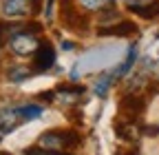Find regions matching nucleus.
Returning <instances> with one entry per match:
<instances>
[{
  "mask_svg": "<svg viewBox=\"0 0 159 155\" xmlns=\"http://www.w3.org/2000/svg\"><path fill=\"white\" fill-rule=\"evenodd\" d=\"M80 144V135L75 131H47L40 138V146L49 151H62Z\"/></svg>",
  "mask_w": 159,
  "mask_h": 155,
  "instance_id": "1",
  "label": "nucleus"
},
{
  "mask_svg": "<svg viewBox=\"0 0 159 155\" xmlns=\"http://www.w3.org/2000/svg\"><path fill=\"white\" fill-rule=\"evenodd\" d=\"M9 47L16 55H31L38 51L40 42H38V38L31 35V33H25V31H18L11 40H9Z\"/></svg>",
  "mask_w": 159,
  "mask_h": 155,
  "instance_id": "2",
  "label": "nucleus"
},
{
  "mask_svg": "<svg viewBox=\"0 0 159 155\" xmlns=\"http://www.w3.org/2000/svg\"><path fill=\"white\" fill-rule=\"evenodd\" d=\"M119 111H122V115H126V120L133 122L146 111V102H144V98H139V95H126V98H122V102H119Z\"/></svg>",
  "mask_w": 159,
  "mask_h": 155,
  "instance_id": "3",
  "label": "nucleus"
},
{
  "mask_svg": "<svg viewBox=\"0 0 159 155\" xmlns=\"http://www.w3.org/2000/svg\"><path fill=\"white\" fill-rule=\"evenodd\" d=\"M2 11L7 18H25L31 13V0H5Z\"/></svg>",
  "mask_w": 159,
  "mask_h": 155,
  "instance_id": "4",
  "label": "nucleus"
},
{
  "mask_svg": "<svg viewBox=\"0 0 159 155\" xmlns=\"http://www.w3.org/2000/svg\"><path fill=\"white\" fill-rule=\"evenodd\" d=\"M53 64H55V49H53L49 42L40 45L38 51H35V67H38L40 71H44V69H49V67H53Z\"/></svg>",
  "mask_w": 159,
  "mask_h": 155,
  "instance_id": "5",
  "label": "nucleus"
},
{
  "mask_svg": "<svg viewBox=\"0 0 159 155\" xmlns=\"http://www.w3.org/2000/svg\"><path fill=\"white\" fill-rule=\"evenodd\" d=\"M133 33H137V25L130 22V20H122L117 25H108V27H104L102 31H99V35H119V38L133 35Z\"/></svg>",
  "mask_w": 159,
  "mask_h": 155,
  "instance_id": "6",
  "label": "nucleus"
},
{
  "mask_svg": "<svg viewBox=\"0 0 159 155\" xmlns=\"http://www.w3.org/2000/svg\"><path fill=\"white\" fill-rule=\"evenodd\" d=\"M20 122V115L16 113V109H5L0 111V135H7L11 133Z\"/></svg>",
  "mask_w": 159,
  "mask_h": 155,
  "instance_id": "7",
  "label": "nucleus"
},
{
  "mask_svg": "<svg viewBox=\"0 0 159 155\" xmlns=\"http://www.w3.org/2000/svg\"><path fill=\"white\" fill-rule=\"evenodd\" d=\"M133 13L146 18V20H152V18L159 16V0H152L150 5H128Z\"/></svg>",
  "mask_w": 159,
  "mask_h": 155,
  "instance_id": "8",
  "label": "nucleus"
},
{
  "mask_svg": "<svg viewBox=\"0 0 159 155\" xmlns=\"http://www.w3.org/2000/svg\"><path fill=\"white\" fill-rule=\"evenodd\" d=\"M115 131H117V135L122 140H130V142H135L137 138H139V129L137 126H133V122L130 120H122V122H117L115 124Z\"/></svg>",
  "mask_w": 159,
  "mask_h": 155,
  "instance_id": "9",
  "label": "nucleus"
},
{
  "mask_svg": "<svg viewBox=\"0 0 159 155\" xmlns=\"http://www.w3.org/2000/svg\"><path fill=\"white\" fill-rule=\"evenodd\" d=\"M82 87H62V89H57L55 91V98H60L64 104H69V102H73L77 95H82Z\"/></svg>",
  "mask_w": 159,
  "mask_h": 155,
  "instance_id": "10",
  "label": "nucleus"
},
{
  "mask_svg": "<svg viewBox=\"0 0 159 155\" xmlns=\"http://www.w3.org/2000/svg\"><path fill=\"white\" fill-rule=\"evenodd\" d=\"M20 31V27L18 25H11V22H0V49H2L11 38L16 35Z\"/></svg>",
  "mask_w": 159,
  "mask_h": 155,
  "instance_id": "11",
  "label": "nucleus"
},
{
  "mask_svg": "<svg viewBox=\"0 0 159 155\" xmlns=\"http://www.w3.org/2000/svg\"><path fill=\"white\" fill-rule=\"evenodd\" d=\"M16 113H18L22 120H35V118L42 115V109H40L38 104H25V106H18Z\"/></svg>",
  "mask_w": 159,
  "mask_h": 155,
  "instance_id": "12",
  "label": "nucleus"
},
{
  "mask_svg": "<svg viewBox=\"0 0 159 155\" xmlns=\"http://www.w3.org/2000/svg\"><path fill=\"white\" fill-rule=\"evenodd\" d=\"M80 5L89 11H99V9H108L113 0H80Z\"/></svg>",
  "mask_w": 159,
  "mask_h": 155,
  "instance_id": "13",
  "label": "nucleus"
},
{
  "mask_svg": "<svg viewBox=\"0 0 159 155\" xmlns=\"http://www.w3.org/2000/svg\"><path fill=\"white\" fill-rule=\"evenodd\" d=\"M111 80H113V75H108V73L99 75V80L95 82V93L97 95H106L108 93V87H111Z\"/></svg>",
  "mask_w": 159,
  "mask_h": 155,
  "instance_id": "14",
  "label": "nucleus"
},
{
  "mask_svg": "<svg viewBox=\"0 0 159 155\" xmlns=\"http://www.w3.org/2000/svg\"><path fill=\"white\" fill-rule=\"evenodd\" d=\"M135 58H137V47H130V49H128V58L122 62V67H119V71H117L115 75H124V73H128L130 67H133V62H135Z\"/></svg>",
  "mask_w": 159,
  "mask_h": 155,
  "instance_id": "15",
  "label": "nucleus"
},
{
  "mask_svg": "<svg viewBox=\"0 0 159 155\" xmlns=\"http://www.w3.org/2000/svg\"><path fill=\"white\" fill-rule=\"evenodd\" d=\"M29 75H31V71H27L25 67H13V69H9V80H13V82L25 80V78H29Z\"/></svg>",
  "mask_w": 159,
  "mask_h": 155,
  "instance_id": "16",
  "label": "nucleus"
},
{
  "mask_svg": "<svg viewBox=\"0 0 159 155\" xmlns=\"http://www.w3.org/2000/svg\"><path fill=\"white\" fill-rule=\"evenodd\" d=\"M25 155H64V153H60V151H49V148H29Z\"/></svg>",
  "mask_w": 159,
  "mask_h": 155,
  "instance_id": "17",
  "label": "nucleus"
},
{
  "mask_svg": "<svg viewBox=\"0 0 159 155\" xmlns=\"http://www.w3.org/2000/svg\"><path fill=\"white\" fill-rule=\"evenodd\" d=\"M53 18V0H47V20Z\"/></svg>",
  "mask_w": 159,
  "mask_h": 155,
  "instance_id": "18",
  "label": "nucleus"
},
{
  "mask_svg": "<svg viewBox=\"0 0 159 155\" xmlns=\"http://www.w3.org/2000/svg\"><path fill=\"white\" fill-rule=\"evenodd\" d=\"M144 131H146L148 135H157V133H159V129H157V126H148V129H144Z\"/></svg>",
  "mask_w": 159,
  "mask_h": 155,
  "instance_id": "19",
  "label": "nucleus"
},
{
  "mask_svg": "<svg viewBox=\"0 0 159 155\" xmlns=\"http://www.w3.org/2000/svg\"><path fill=\"white\" fill-rule=\"evenodd\" d=\"M126 2H128V5H137V0H126Z\"/></svg>",
  "mask_w": 159,
  "mask_h": 155,
  "instance_id": "20",
  "label": "nucleus"
},
{
  "mask_svg": "<svg viewBox=\"0 0 159 155\" xmlns=\"http://www.w3.org/2000/svg\"><path fill=\"white\" fill-rule=\"evenodd\" d=\"M0 155H7V153H0Z\"/></svg>",
  "mask_w": 159,
  "mask_h": 155,
  "instance_id": "21",
  "label": "nucleus"
},
{
  "mask_svg": "<svg viewBox=\"0 0 159 155\" xmlns=\"http://www.w3.org/2000/svg\"><path fill=\"white\" fill-rule=\"evenodd\" d=\"M130 155H135V153H130Z\"/></svg>",
  "mask_w": 159,
  "mask_h": 155,
  "instance_id": "22",
  "label": "nucleus"
}]
</instances>
